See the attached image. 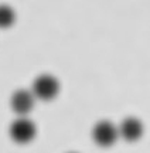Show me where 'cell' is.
<instances>
[{
  "instance_id": "cell-4",
  "label": "cell",
  "mask_w": 150,
  "mask_h": 153,
  "mask_svg": "<svg viewBox=\"0 0 150 153\" xmlns=\"http://www.w3.org/2000/svg\"><path fill=\"white\" fill-rule=\"evenodd\" d=\"M35 105L33 92L26 88L16 89L10 97V108L17 116H27Z\"/></svg>"
},
{
  "instance_id": "cell-5",
  "label": "cell",
  "mask_w": 150,
  "mask_h": 153,
  "mask_svg": "<svg viewBox=\"0 0 150 153\" xmlns=\"http://www.w3.org/2000/svg\"><path fill=\"white\" fill-rule=\"evenodd\" d=\"M116 126H117L119 137L125 139L126 142H136L143 135V123L140 122V119L134 118V116L125 118Z\"/></svg>"
},
{
  "instance_id": "cell-1",
  "label": "cell",
  "mask_w": 150,
  "mask_h": 153,
  "mask_svg": "<svg viewBox=\"0 0 150 153\" xmlns=\"http://www.w3.org/2000/svg\"><path fill=\"white\" fill-rule=\"evenodd\" d=\"M30 91L35 99L51 101L60 92V81L51 74H40L34 78Z\"/></svg>"
},
{
  "instance_id": "cell-6",
  "label": "cell",
  "mask_w": 150,
  "mask_h": 153,
  "mask_svg": "<svg viewBox=\"0 0 150 153\" xmlns=\"http://www.w3.org/2000/svg\"><path fill=\"white\" fill-rule=\"evenodd\" d=\"M14 20H16L14 9L6 3H0V28H6L11 26Z\"/></svg>"
},
{
  "instance_id": "cell-7",
  "label": "cell",
  "mask_w": 150,
  "mask_h": 153,
  "mask_svg": "<svg viewBox=\"0 0 150 153\" xmlns=\"http://www.w3.org/2000/svg\"><path fill=\"white\" fill-rule=\"evenodd\" d=\"M68 153H77V152H68Z\"/></svg>"
},
{
  "instance_id": "cell-2",
  "label": "cell",
  "mask_w": 150,
  "mask_h": 153,
  "mask_svg": "<svg viewBox=\"0 0 150 153\" xmlns=\"http://www.w3.org/2000/svg\"><path fill=\"white\" fill-rule=\"evenodd\" d=\"M37 133V128L33 120L27 116H17L9 126V135L13 142L18 145H26L31 142Z\"/></svg>"
},
{
  "instance_id": "cell-3",
  "label": "cell",
  "mask_w": 150,
  "mask_h": 153,
  "mask_svg": "<svg viewBox=\"0 0 150 153\" xmlns=\"http://www.w3.org/2000/svg\"><path fill=\"white\" fill-rule=\"evenodd\" d=\"M92 139L99 148H111L112 145H115L116 140L119 139L117 133V126L112 123L111 120H98L92 128Z\"/></svg>"
}]
</instances>
